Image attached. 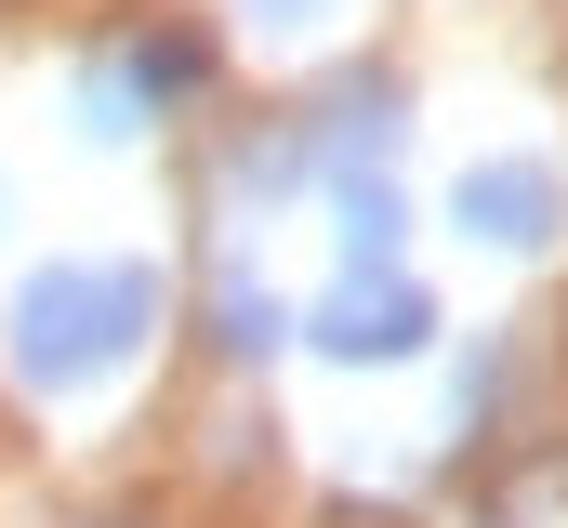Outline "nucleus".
<instances>
[{
  "mask_svg": "<svg viewBox=\"0 0 568 528\" xmlns=\"http://www.w3.org/2000/svg\"><path fill=\"white\" fill-rule=\"evenodd\" d=\"M317 344H331V357H410V344H424V291L357 277V291H331V304H317Z\"/></svg>",
  "mask_w": 568,
  "mask_h": 528,
  "instance_id": "obj_3",
  "label": "nucleus"
},
{
  "mask_svg": "<svg viewBox=\"0 0 568 528\" xmlns=\"http://www.w3.org/2000/svg\"><path fill=\"white\" fill-rule=\"evenodd\" d=\"M145 317H159V291H145V264H40L27 291H13V370L27 384H106L120 357L145 344Z\"/></svg>",
  "mask_w": 568,
  "mask_h": 528,
  "instance_id": "obj_1",
  "label": "nucleus"
},
{
  "mask_svg": "<svg viewBox=\"0 0 568 528\" xmlns=\"http://www.w3.org/2000/svg\"><path fill=\"white\" fill-rule=\"evenodd\" d=\"M463 238H489V252H542V238H556V172H542V159H489V172H463Z\"/></svg>",
  "mask_w": 568,
  "mask_h": 528,
  "instance_id": "obj_2",
  "label": "nucleus"
}]
</instances>
